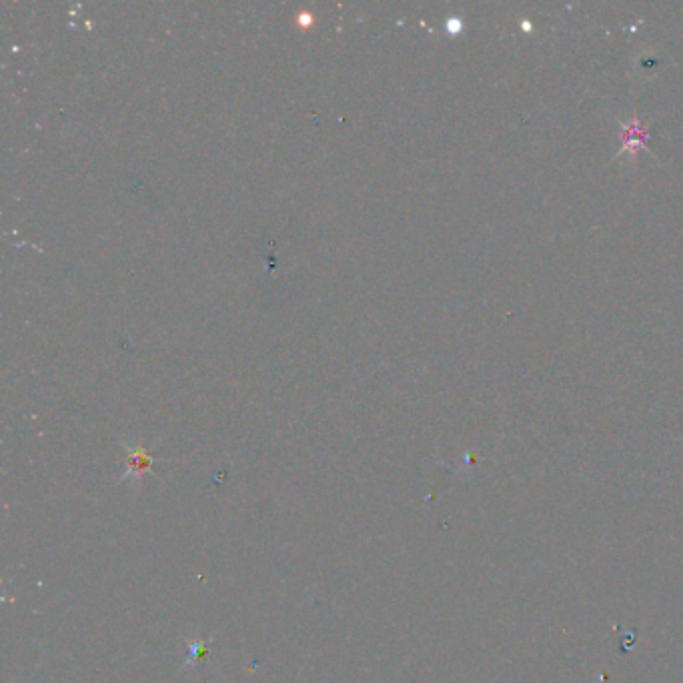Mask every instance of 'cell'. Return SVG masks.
Masks as SVG:
<instances>
[{"mask_svg":"<svg viewBox=\"0 0 683 683\" xmlns=\"http://www.w3.org/2000/svg\"><path fill=\"white\" fill-rule=\"evenodd\" d=\"M621 129H623V145L621 149L617 151V155H629V157H635L637 151H649V129L637 119H629L627 123H621Z\"/></svg>","mask_w":683,"mask_h":683,"instance_id":"1","label":"cell"}]
</instances>
